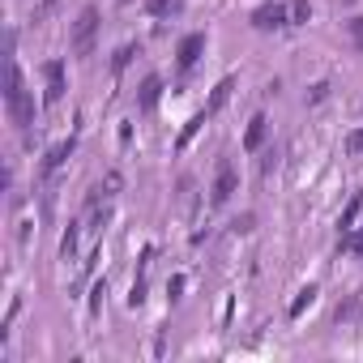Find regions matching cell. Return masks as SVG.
<instances>
[{
    "label": "cell",
    "instance_id": "1",
    "mask_svg": "<svg viewBox=\"0 0 363 363\" xmlns=\"http://www.w3.org/2000/svg\"><path fill=\"white\" fill-rule=\"evenodd\" d=\"M5 111H9V120L22 133H30V124H35V99H30V90H26L22 69H18L13 56H9V69H5Z\"/></svg>",
    "mask_w": 363,
    "mask_h": 363
},
{
    "label": "cell",
    "instance_id": "2",
    "mask_svg": "<svg viewBox=\"0 0 363 363\" xmlns=\"http://www.w3.org/2000/svg\"><path fill=\"white\" fill-rule=\"evenodd\" d=\"M99 26H103L99 9H94V5H86V9L77 13V22H73V35H69V48H73V56H90V52H94Z\"/></svg>",
    "mask_w": 363,
    "mask_h": 363
},
{
    "label": "cell",
    "instance_id": "3",
    "mask_svg": "<svg viewBox=\"0 0 363 363\" xmlns=\"http://www.w3.org/2000/svg\"><path fill=\"white\" fill-rule=\"evenodd\" d=\"M248 22H252L257 30H282V26H291V5H282V0H269V5H257Z\"/></svg>",
    "mask_w": 363,
    "mask_h": 363
},
{
    "label": "cell",
    "instance_id": "4",
    "mask_svg": "<svg viewBox=\"0 0 363 363\" xmlns=\"http://www.w3.org/2000/svg\"><path fill=\"white\" fill-rule=\"evenodd\" d=\"M201 52H206V35H201V30H197V35H184V39H179V48H175V69L189 73V69L201 60Z\"/></svg>",
    "mask_w": 363,
    "mask_h": 363
},
{
    "label": "cell",
    "instance_id": "5",
    "mask_svg": "<svg viewBox=\"0 0 363 363\" xmlns=\"http://www.w3.org/2000/svg\"><path fill=\"white\" fill-rule=\"evenodd\" d=\"M65 65L60 60H48L43 65V103H60L65 99Z\"/></svg>",
    "mask_w": 363,
    "mask_h": 363
},
{
    "label": "cell",
    "instance_id": "6",
    "mask_svg": "<svg viewBox=\"0 0 363 363\" xmlns=\"http://www.w3.org/2000/svg\"><path fill=\"white\" fill-rule=\"evenodd\" d=\"M240 189V175H235V167H218V179H214V189H210V206H227L231 201V193Z\"/></svg>",
    "mask_w": 363,
    "mask_h": 363
},
{
    "label": "cell",
    "instance_id": "7",
    "mask_svg": "<svg viewBox=\"0 0 363 363\" xmlns=\"http://www.w3.org/2000/svg\"><path fill=\"white\" fill-rule=\"evenodd\" d=\"M73 150H77V133H73V137H65L60 145H52V150L43 154V162H39V175H52V171H60V167L73 158Z\"/></svg>",
    "mask_w": 363,
    "mask_h": 363
},
{
    "label": "cell",
    "instance_id": "8",
    "mask_svg": "<svg viewBox=\"0 0 363 363\" xmlns=\"http://www.w3.org/2000/svg\"><path fill=\"white\" fill-rule=\"evenodd\" d=\"M158 99H162V77H158V73H150V77L141 82V90H137V107H141V111H154V107H158Z\"/></svg>",
    "mask_w": 363,
    "mask_h": 363
},
{
    "label": "cell",
    "instance_id": "9",
    "mask_svg": "<svg viewBox=\"0 0 363 363\" xmlns=\"http://www.w3.org/2000/svg\"><path fill=\"white\" fill-rule=\"evenodd\" d=\"M265 124H269L265 116H252V120H248V128H244V150H248V154L261 150V141H265Z\"/></svg>",
    "mask_w": 363,
    "mask_h": 363
},
{
    "label": "cell",
    "instance_id": "10",
    "mask_svg": "<svg viewBox=\"0 0 363 363\" xmlns=\"http://www.w3.org/2000/svg\"><path fill=\"white\" fill-rule=\"evenodd\" d=\"M206 120H210V111H197V116H193L184 128H179V137H175V150H189V141H193V137L206 128Z\"/></svg>",
    "mask_w": 363,
    "mask_h": 363
},
{
    "label": "cell",
    "instance_id": "11",
    "mask_svg": "<svg viewBox=\"0 0 363 363\" xmlns=\"http://www.w3.org/2000/svg\"><path fill=\"white\" fill-rule=\"evenodd\" d=\"M231 90H235V77H223V82L214 86V94H210V103H206V111L214 116L218 107H227V99H231Z\"/></svg>",
    "mask_w": 363,
    "mask_h": 363
},
{
    "label": "cell",
    "instance_id": "12",
    "mask_svg": "<svg viewBox=\"0 0 363 363\" xmlns=\"http://www.w3.org/2000/svg\"><path fill=\"white\" fill-rule=\"evenodd\" d=\"M312 303H316V286H303V291H299V295L291 299V308H286V316H291V320H299V316H303V312H308Z\"/></svg>",
    "mask_w": 363,
    "mask_h": 363
},
{
    "label": "cell",
    "instance_id": "13",
    "mask_svg": "<svg viewBox=\"0 0 363 363\" xmlns=\"http://www.w3.org/2000/svg\"><path fill=\"white\" fill-rule=\"evenodd\" d=\"M359 214H363V193H354V197H350V206L342 210V218H337V227H342V231H350V227H359Z\"/></svg>",
    "mask_w": 363,
    "mask_h": 363
},
{
    "label": "cell",
    "instance_id": "14",
    "mask_svg": "<svg viewBox=\"0 0 363 363\" xmlns=\"http://www.w3.org/2000/svg\"><path fill=\"white\" fill-rule=\"evenodd\" d=\"M337 252H354V257H363V227H350V231H342V240H337Z\"/></svg>",
    "mask_w": 363,
    "mask_h": 363
},
{
    "label": "cell",
    "instance_id": "15",
    "mask_svg": "<svg viewBox=\"0 0 363 363\" xmlns=\"http://www.w3.org/2000/svg\"><path fill=\"white\" fill-rule=\"evenodd\" d=\"M184 0H145V13L150 18H167V13H179Z\"/></svg>",
    "mask_w": 363,
    "mask_h": 363
},
{
    "label": "cell",
    "instance_id": "16",
    "mask_svg": "<svg viewBox=\"0 0 363 363\" xmlns=\"http://www.w3.org/2000/svg\"><path fill=\"white\" fill-rule=\"evenodd\" d=\"M137 52H141V48H137V43H124V48H120V52H116V56H111V69H116V73H124V69H128V60H133V56H137Z\"/></svg>",
    "mask_w": 363,
    "mask_h": 363
},
{
    "label": "cell",
    "instance_id": "17",
    "mask_svg": "<svg viewBox=\"0 0 363 363\" xmlns=\"http://www.w3.org/2000/svg\"><path fill=\"white\" fill-rule=\"evenodd\" d=\"M312 18V5H308V0H291V26H303Z\"/></svg>",
    "mask_w": 363,
    "mask_h": 363
},
{
    "label": "cell",
    "instance_id": "18",
    "mask_svg": "<svg viewBox=\"0 0 363 363\" xmlns=\"http://www.w3.org/2000/svg\"><path fill=\"white\" fill-rule=\"evenodd\" d=\"M342 150L354 158V154H363V128H354V133H346V141H342Z\"/></svg>",
    "mask_w": 363,
    "mask_h": 363
},
{
    "label": "cell",
    "instance_id": "19",
    "mask_svg": "<svg viewBox=\"0 0 363 363\" xmlns=\"http://www.w3.org/2000/svg\"><path fill=\"white\" fill-rule=\"evenodd\" d=\"M73 248H77V223H69V231L60 240V257H73Z\"/></svg>",
    "mask_w": 363,
    "mask_h": 363
},
{
    "label": "cell",
    "instance_id": "20",
    "mask_svg": "<svg viewBox=\"0 0 363 363\" xmlns=\"http://www.w3.org/2000/svg\"><path fill=\"white\" fill-rule=\"evenodd\" d=\"M325 94H329V82H316V86H312V90H308V103H320V99H325Z\"/></svg>",
    "mask_w": 363,
    "mask_h": 363
},
{
    "label": "cell",
    "instance_id": "21",
    "mask_svg": "<svg viewBox=\"0 0 363 363\" xmlns=\"http://www.w3.org/2000/svg\"><path fill=\"white\" fill-rule=\"evenodd\" d=\"M103 295H107V282H99V286H94V295H90V308H94V312L103 308Z\"/></svg>",
    "mask_w": 363,
    "mask_h": 363
},
{
    "label": "cell",
    "instance_id": "22",
    "mask_svg": "<svg viewBox=\"0 0 363 363\" xmlns=\"http://www.w3.org/2000/svg\"><path fill=\"white\" fill-rule=\"evenodd\" d=\"M141 299H145V282H133V295H128V303H133V308H137V303H141Z\"/></svg>",
    "mask_w": 363,
    "mask_h": 363
},
{
    "label": "cell",
    "instance_id": "23",
    "mask_svg": "<svg viewBox=\"0 0 363 363\" xmlns=\"http://www.w3.org/2000/svg\"><path fill=\"white\" fill-rule=\"evenodd\" d=\"M52 9H56V0H43V5H39V9H35V22H43V18H48V13H52Z\"/></svg>",
    "mask_w": 363,
    "mask_h": 363
},
{
    "label": "cell",
    "instance_id": "24",
    "mask_svg": "<svg viewBox=\"0 0 363 363\" xmlns=\"http://www.w3.org/2000/svg\"><path fill=\"white\" fill-rule=\"evenodd\" d=\"M167 291H171V299H179V291H184V278H179V274H175V278H171V286H167Z\"/></svg>",
    "mask_w": 363,
    "mask_h": 363
},
{
    "label": "cell",
    "instance_id": "25",
    "mask_svg": "<svg viewBox=\"0 0 363 363\" xmlns=\"http://www.w3.org/2000/svg\"><path fill=\"white\" fill-rule=\"evenodd\" d=\"M231 227H235V231H252V214H244V218H235Z\"/></svg>",
    "mask_w": 363,
    "mask_h": 363
},
{
    "label": "cell",
    "instance_id": "26",
    "mask_svg": "<svg viewBox=\"0 0 363 363\" xmlns=\"http://www.w3.org/2000/svg\"><path fill=\"white\" fill-rule=\"evenodd\" d=\"M354 48H359V52H363V35H354Z\"/></svg>",
    "mask_w": 363,
    "mask_h": 363
}]
</instances>
